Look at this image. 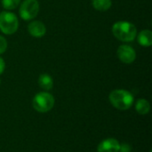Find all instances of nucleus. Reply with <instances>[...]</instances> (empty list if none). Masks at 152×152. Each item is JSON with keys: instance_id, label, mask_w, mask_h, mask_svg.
I'll return each instance as SVG.
<instances>
[{"instance_id": "4", "label": "nucleus", "mask_w": 152, "mask_h": 152, "mask_svg": "<svg viewBox=\"0 0 152 152\" xmlns=\"http://www.w3.org/2000/svg\"><path fill=\"white\" fill-rule=\"evenodd\" d=\"M19 27V21L16 15L10 12H2L0 13V30L5 35L15 33Z\"/></svg>"}, {"instance_id": "11", "label": "nucleus", "mask_w": 152, "mask_h": 152, "mask_svg": "<svg viewBox=\"0 0 152 152\" xmlns=\"http://www.w3.org/2000/svg\"><path fill=\"white\" fill-rule=\"evenodd\" d=\"M135 110L141 115H146L150 112L151 105L150 102L145 99H140L135 103Z\"/></svg>"}, {"instance_id": "17", "label": "nucleus", "mask_w": 152, "mask_h": 152, "mask_svg": "<svg viewBox=\"0 0 152 152\" xmlns=\"http://www.w3.org/2000/svg\"><path fill=\"white\" fill-rule=\"evenodd\" d=\"M0 84H1V80H0Z\"/></svg>"}, {"instance_id": "10", "label": "nucleus", "mask_w": 152, "mask_h": 152, "mask_svg": "<svg viewBox=\"0 0 152 152\" xmlns=\"http://www.w3.org/2000/svg\"><path fill=\"white\" fill-rule=\"evenodd\" d=\"M38 85L42 89L45 91H49L53 86V80L50 75L41 74L38 77Z\"/></svg>"}, {"instance_id": "16", "label": "nucleus", "mask_w": 152, "mask_h": 152, "mask_svg": "<svg viewBox=\"0 0 152 152\" xmlns=\"http://www.w3.org/2000/svg\"><path fill=\"white\" fill-rule=\"evenodd\" d=\"M4 69H5V62L3 60V58L0 57V75H2L4 73Z\"/></svg>"}, {"instance_id": "8", "label": "nucleus", "mask_w": 152, "mask_h": 152, "mask_svg": "<svg viewBox=\"0 0 152 152\" xmlns=\"http://www.w3.org/2000/svg\"><path fill=\"white\" fill-rule=\"evenodd\" d=\"M28 33L32 37L39 38L45 36L46 32V28L43 22L39 20H33L28 24Z\"/></svg>"}, {"instance_id": "2", "label": "nucleus", "mask_w": 152, "mask_h": 152, "mask_svg": "<svg viewBox=\"0 0 152 152\" xmlns=\"http://www.w3.org/2000/svg\"><path fill=\"white\" fill-rule=\"evenodd\" d=\"M110 103L119 110H126L130 109L134 103L133 94L124 89H117L112 91L109 96Z\"/></svg>"}, {"instance_id": "1", "label": "nucleus", "mask_w": 152, "mask_h": 152, "mask_svg": "<svg viewBox=\"0 0 152 152\" xmlns=\"http://www.w3.org/2000/svg\"><path fill=\"white\" fill-rule=\"evenodd\" d=\"M112 33L116 38L123 42H131L137 36L136 27L128 21L121 20L112 26Z\"/></svg>"}, {"instance_id": "7", "label": "nucleus", "mask_w": 152, "mask_h": 152, "mask_svg": "<svg viewBox=\"0 0 152 152\" xmlns=\"http://www.w3.org/2000/svg\"><path fill=\"white\" fill-rule=\"evenodd\" d=\"M120 143L114 138H108L100 142L98 145V152H119Z\"/></svg>"}, {"instance_id": "15", "label": "nucleus", "mask_w": 152, "mask_h": 152, "mask_svg": "<svg viewBox=\"0 0 152 152\" xmlns=\"http://www.w3.org/2000/svg\"><path fill=\"white\" fill-rule=\"evenodd\" d=\"M130 150H131V148H130V146L128 145V144H120V150H119V151L121 152H129L130 151Z\"/></svg>"}, {"instance_id": "6", "label": "nucleus", "mask_w": 152, "mask_h": 152, "mask_svg": "<svg viewBox=\"0 0 152 152\" xmlns=\"http://www.w3.org/2000/svg\"><path fill=\"white\" fill-rule=\"evenodd\" d=\"M117 55L118 59L126 64L133 63L136 58V53L134 49L127 45H120L117 51Z\"/></svg>"}, {"instance_id": "13", "label": "nucleus", "mask_w": 152, "mask_h": 152, "mask_svg": "<svg viewBox=\"0 0 152 152\" xmlns=\"http://www.w3.org/2000/svg\"><path fill=\"white\" fill-rule=\"evenodd\" d=\"M20 0H2V5L6 10H13L20 4Z\"/></svg>"}, {"instance_id": "5", "label": "nucleus", "mask_w": 152, "mask_h": 152, "mask_svg": "<svg viewBox=\"0 0 152 152\" xmlns=\"http://www.w3.org/2000/svg\"><path fill=\"white\" fill-rule=\"evenodd\" d=\"M39 12V3L37 0H24L20 4L19 12L24 20H30L37 17Z\"/></svg>"}, {"instance_id": "12", "label": "nucleus", "mask_w": 152, "mask_h": 152, "mask_svg": "<svg viewBox=\"0 0 152 152\" xmlns=\"http://www.w3.org/2000/svg\"><path fill=\"white\" fill-rule=\"evenodd\" d=\"M112 5L111 0H93V6L98 11H107Z\"/></svg>"}, {"instance_id": "9", "label": "nucleus", "mask_w": 152, "mask_h": 152, "mask_svg": "<svg viewBox=\"0 0 152 152\" xmlns=\"http://www.w3.org/2000/svg\"><path fill=\"white\" fill-rule=\"evenodd\" d=\"M138 43L145 47L151 46L152 45V32L149 29L142 30L138 35Z\"/></svg>"}, {"instance_id": "3", "label": "nucleus", "mask_w": 152, "mask_h": 152, "mask_svg": "<svg viewBox=\"0 0 152 152\" xmlns=\"http://www.w3.org/2000/svg\"><path fill=\"white\" fill-rule=\"evenodd\" d=\"M32 105L37 112L45 113L53 108L54 98L47 92H41L35 95L32 101Z\"/></svg>"}, {"instance_id": "14", "label": "nucleus", "mask_w": 152, "mask_h": 152, "mask_svg": "<svg viewBox=\"0 0 152 152\" xmlns=\"http://www.w3.org/2000/svg\"><path fill=\"white\" fill-rule=\"evenodd\" d=\"M6 48H7V42L4 37L0 36V54L4 53Z\"/></svg>"}]
</instances>
